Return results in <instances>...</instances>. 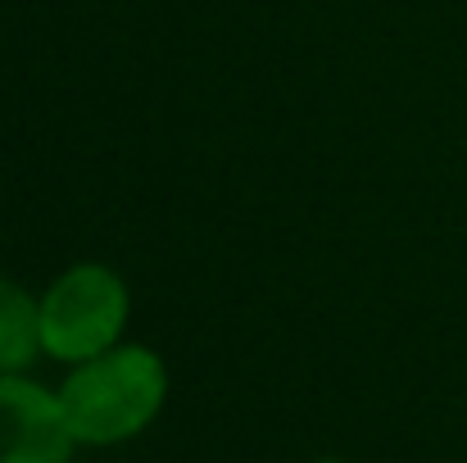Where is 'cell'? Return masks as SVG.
Segmentation results:
<instances>
[{
  "instance_id": "6da1fadb",
  "label": "cell",
  "mask_w": 467,
  "mask_h": 463,
  "mask_svg": "<svg viewBox=\"0 0 467 463\" xmlns=\"http://www.w3.org/2000/svg\"><path fill=\"white\" fill-rule=\"evenodd\" d=\"M55 395L78 446H119L155 423L168 395V368L146 345H114L73 363Z\"/></svg>"
},
{
  "instance_id": "7a4b0ae2",
  "label": "cell",
  "mask_w": 467,
  "mask_h": 463,
  "mask_svg": "<svg viewBox=\"0 0 467 463\" xmlns=\"http://www.w3.org/2000/svg\"><path fill=\"white\" fill-rule=\"evenodd\" d=\"M128 327V287L105 264L59 273L41 296V350L59 363H82L119 345Z\"/></svg>"
},
{
  "instance_id": "3957f363",
  "label": "cell",
  "mask_w": 467,
  "mask_h": 463,
  "mask_svg": "<svg viewBox=\"0 0 467 463\" xmlns=\"http://www.w3.org/2000/svg\"><path fill=\"white\" fill-rule=\"evenodd\" d=\"M73 446L55 391L18 373L0 377V463H73Z\"/></svg>"
},
{
  "instance_id": "277c9868",
  "label": "cell",
  "mask_w": 467,
  "mask_h": 463,
  "mask_svg": "<svg viewBox=\"0 0 467 463\" xmlns=\"http://www.w3.org/2000/svg\"><path fill=\"white\" fill-rule=\"evenodd\" d=\"M41 354V300L0 273V377L23 373Z\"/></svg>"
}]
</instances>
